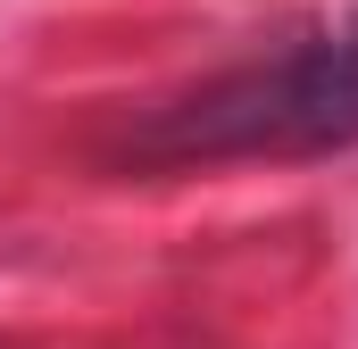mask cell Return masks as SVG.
I'll return each mask as SVG.
<instances>
[{
  "label": "cell",
  "mask_w": 358,
  "mask_h": 349,
  "mask_svg": "<svg viewBox=\"0 0 358 349\" xmlns=\"http://www.w3.org/2000/svg\"><path fill=\"white\" fill-rule=\"evenodd\" d=\"M358 142V34L308 42L134 117L117 167H225V158H308Z\"/></svg>",
  "instance_id": "obj_1"
}]
</instances>
